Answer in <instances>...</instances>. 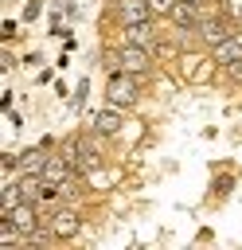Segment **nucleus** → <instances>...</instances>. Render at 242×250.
<instances>
[{
  "label": "nucleus",
  "mask_w": 242,
  "mask_h": 250,
  "mask_svg": "<svg viewBox=\"0 0 242 250\" xmlns=\"http://www.w3.org/2000/svg\"><path fill=\"white\" fill-rule=\"evenodd\" d=\"M137 98H141V74L109 70V78H105V102L117 105V109H129Z\"/></svg>",
  "instance_id": "obj_1"
},
{
  "label": "nucleus",
  "mask_w": 242,
  "mask_h": 250,
  "mask_svg": "<svg viewBox=\"0 0 242 250\" xmlns=\"http://www.w3.org/2000/svg\"><path fill=\"white\" fill-rule=\"evenodd\" d=\"M109 66H113V70H129V74H148L152 51L141 47V43H121V47L109 55Z\"/></svg>",
  "instance_id": "obj_2"
},
{
  "label": "nucleus",
  "mask_w": 242,
  "mask_h": 250,
  "mask_svg": "<svg viewBox=\"0 0 242 250\" xmlns=\"http://www.w3.org/2000/svg\"><path fill=\"white\" fill-rule=\"evenodd\" d=\"M0 219H8L16 230H20V238H35L39 230H43V219H39V211H35V203H16V207H8V211H0Z\"/></svg>",
  "instance_id": "obj_3"
},
{
  "label": "nucleus",
  "mask_w": 242,
  "mask_h": 250,
  "mask_svg": "<svg viewBox=\"0 0 242 250\" xmlns=\"http://www.w3.org/2000/svg\"><path fill=\"white\" fill-rule=\"evenodd\" d=\"M195 35H199V43H203V47H211V51H215L222 39H230V35H234V27H230L222 16H203V20H199V27H195Z\"/></svg>",
  "instance_id": "obj_4"
},
{
  "label": "nucleus",
  "mask_w": 242,
  "mask_h": 250,
  "mask_svg": "<svg viewBox=\"0 0 242 250\" xmlns=\"http://www.w3.org/2000/svg\"><path fill=\"white\" fill-rule=\"evenodd\" d=\"M78 227H82V219H78V211H70V207H59V211L47 215V230H51L55 238H74Z\"/></svg>",
  "instance_id": "obj_5"
},
{
  "label": "nucleus",
  "mask_w": 242,
  "mask_h": 250,
  "mask_svg": "<svg viewBox=\"0 0 242 250\" xmlns=\"http://www.w3.org/2000/svg\"><path fill=\"white\" fill-rule=\"evenodd\" d=\"M168 20H172L180 31H195V27H199V20H203V4L176 0V4H172V12H168Z\"/></svg>",
  "instance_id": "obj_6"
},
{
  "label": "nucleus",
  "mask_w": 242,
  "mask_h": 250,
  "mask_svg": "<svg viewBox=\"0 0 242 250\" xmlns=\"http://www.w3.org/2000/svg\"><path fill=\"white\" fill-rule=\"evenodd\" d=\"M113 16H117L121 27H125V23H144V20H152V8H148V0H113Z\"/></svg>",
  "instance_id": "obj_7"
},
{
  "label": "nucleus",
  "mask_w": 242,
  "mask_h": 250,
  "mask_svg": "<svg viewBox=\"0 0 242 250\" xmlns=\"http://www.w3.org/2000/svg\"><path fill=\"white\" fill-rule=\"evenodd\" d=\"M90 125H94L98 137H113V133L121 129V109H117V105H105V109H98V113L90 117Z\"/></svg>",
  "instance_id": "obj_8"
},
{
  "label": "nucleus",
  "mask_w": 242,
  "mask_h": 250,
  "mask_svg": "<svg viewBox=\"0 0 242 250\" xmlns=\"http://www.w3.org/2000/svg\"><path fill=\"white\" fill-rule=\"evenodd\" d=\"M211 59H215L219 66H230V62H238V59H242V35L234 31L230 39H222V43L211 51Z\"/></svg>",
  "instance_id": "obj_9"
},
{
  "label": "nucleus",
  "mask_w": 242,
  "mask_h": 250,
  "mask_svg": "<svg viewBox=\"0 0 242 250\" xmlns=\"http://www.w3.org/2000/svg\"><path fill=\"white\" fill-rule=\"evenodd\" d=\"M152 39H156L152 20H144V23H125V43H141V47H148Z\"/></svg>",
  "instance_id": "obj_10"
},
{
  "label": "nucleus",
  "mask_w": 242,
  "mask_h": 250,
  "mask_svg": "<svg viewBox=\"0 0 242 250\" xmlns=\"http://www.w3.org/2000/svg\"><path fill=\"white\" fill-rule=\"evenodd\" d=\"M172 4H176V0H148L152 16H168V12H172Z\"/></svg>",
  "instance_id": "obj_11"
},
{
  "label": "nucleus",
  "mask_w": 242,
  "mask_h": 250,
  "mask_svg": "<svg viewBox=\"0 0 242 250\" xmlns=\"http://www.w3.org/2000/svg\"><path fill=\"white\" fill-rule=\"evenodd\" d=\"M226 70V78H234V82H242V59L238 62H230V66H222Z\"/></svg>",
  "instance_id": "obj_12"
},
{
  "label": "nucleus",
  "mask_w": 242,
  "mask_h": 250,
  "mask_svg": "<svg viewBox=\"0 0 242 250\" xmlns=\"http://www.w3.org/2000/svg\"><path fill=\"white\" fill-rule=\"evenodd\" d=\"M191 4H211V0H191Z\"/></svg>",
  "instance_id": "obj_13"
}]
</instances>
